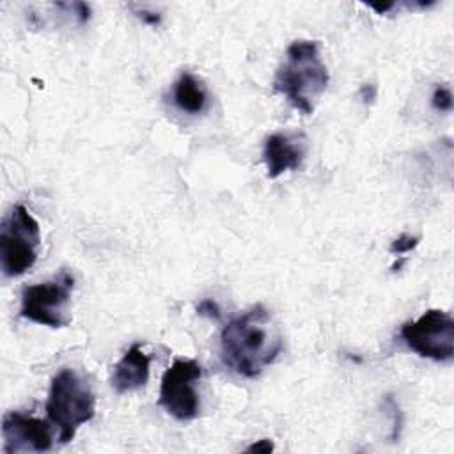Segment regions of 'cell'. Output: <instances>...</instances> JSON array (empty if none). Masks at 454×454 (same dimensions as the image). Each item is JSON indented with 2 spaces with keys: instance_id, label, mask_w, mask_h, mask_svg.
<instances>
[{
  "instance_id": "14",
  "label": "cell",
  "mask_w": 454,
  "mask_h": 454,
  "mask_svg": "<svg viewBox=\"0 0 454 454\" xmlns=\"http://www.w3.org/2000/svg\"><path fill=\"white\" fill-rule=\"evenodd\" d=\"M419 241H420V238L403 232L401 236H397V238L390 243V254H394V255L408 254V252H411V250L419 245Z\"/></svg>"
},
{
  "instance_id": "16",
  "label": "cell",
  "mask_w": 454,
  "mask_h": 454,
  "mask_svg": "<svg viewBox=\"0 0 454 454\" xmlns=\"http://www.w3.org/2000/svg\"><path fill=\"white\" fill-rule=\"evenodd\" d=\"M275 447H273V442L268 440V438H262V440H257L255 443L248 445L247 447V452H257V454H268L271 452Z\"/></svg>"
},
{
  "instance_id": "9",
  "label": "cell",
  "mask_w": 454,
  "mask_h": 454,
  "mask_svg": "<svg viewBox=\"0 0 454 454\" xmlns=\"http://www.w3.org/2000/svg\"><path fill=\"white\" fill-rule=\"evenodd\" d=\"M307 154V140L303 135L271 133L264 140L262 160L271 179L287 170H298Z\"/></svg>"
},
{
  "instance_id": "15",
  "label": "cell",
  "mask_w": 454,
  "mask_h": 454,
  "mask_svg": "<svg viewBox=\"0 0 454 454\" xmlns=\"http://www.w3.org/2000/svg\"><path fill=\"white\" fill-rule=\"evenodd\" d=\"M197 314L204 316L207 319H213V321H218L222 317V310H220L218 303L211 298H206L197 305Z\"/></svg>"
},
{
  "instance_id": "17",
  "label": "cell",
  "mask_w": 454,
  "mask_h": 454,
  "mask_svg": "<svg viewBox=\"0 0 454 454\" xmlns=\"http://www.w3.org/2000/svg\"><path fill=\"white\" fill-rule=\"evenodd\" d=\"M137 16L144 21V23H147V25H160V21H161V14L160 12H154V11H147V9H140V11H137Z\"/></svg>"
},
{
  "instance_id": "4",
  "label": "cell",
  "mask_w": 454,
  "mask_h": 454,
  "mask_svg": "<svg viewBox=\"0 0 454 454\" xmlns=\"http://www.w3.org/2000/svg\"><path fill=\"white\" fill-rule=\"evenodd\" d=\"M41 229L23 204H14L0 223V270L14 278L30 270L37 261Z\"/></svg>"
},
{
  "instance_id": "18",
  "label": "cell",
  "mask_w": 454,
  "mask_h": 454,
  "mask_svg": "<svg viewBox=\"0 0 454 454\" xmlns=\"http://www.w3.org/2000/svg\"><path fill=\"white\" fill-rule=\"evenodd\" d=\"M360 98L364 103H371L376 98V87L372 83H365L360 89Z\"/></svg>"
},
{
  "instance_id": "11",
  "label": "cell",
  "mask_w": 454,
  "mask_h": 454,
  "mask_svg": "<svg viewBox=\"0 0 454 454\" xmlns=\"http://www.w3.org/2000/svg\"><path fill=\"white\" fill-rule=\"evenodd\" d=\"M172 101L181 112L190 115H199L206 112L209 105V96L206 87L195 74L183 71L179 78L174 82Z\"/></svg>"
},
{
  "instance_id": "3",
  "label": "cell",
  "mask_w": 454,
  "mask_h": 454,
  "mask_svg": "<svg viewBox=\"0 0 454 454\" xmlns=\"http://www.w3.org/2000/svg\"><path fill=\"white\" fill-rule=\"evenodd\" d=\"M96 413V395L90 383L71 367H62L50 383L46 399V417L59 429V440L67 443L76 429L92 420Z\"/></svg>"
},
{
  "instance_id": "8",
  "label": "cell",
  "mask_w": 454,
  "mask_h": 454,
  "mask_svg": "<svg viewBox=\"0 0 454 454\" xmlns=\"http://www.w3.org/2000/svg\"><path fill=\"white\" fill-rule=\"evenodd\" d=\"M51 422L21 413L7 411L2 417L4 454L20 452H46L53 447Z\"/></svg>"
},
{
  "instance_id": "6",
  "label": "cell",
  "mask_w": 454,
  "mask_h": 454,
  "mask_svg": "<svg viewBox=\"0 0 454 454\" xmlns=\"http://www.w3.org/2000/svg\"><path fill=\"white\" fill-rule=\"evenodd\" d=\"M399 335L411 351L424 358L434 362L454 358V319L445 310H426L419 319L406 321Z\"/></svg>"
},
{
  "instance_id": "7",
  "label": "cell",
  "mask_w": 454,
  "mask_h": 454,
  "mask_svg": "<svg viewBox=\"0 0 454 454\" xmlns=\"http://www.w3.org/2000/svg\"><path fill=\"white\" fill-rule=\"evenodd\" d=\"M202 376V367L193 358H176L161 376L160 406L177 420H192L200 411L195 381Z\"/></svg>"
},
{
  "instance_id": "13",
  "label": "cell",
  "mask_w": 454,
  "mask_h": 454,
  "mask_svg": "<svg viewBox=\"0 0 454 454\" xmlns=\"http://www.w3.org/2000/svg\"><path fill=\"white\" fill-rule=\"evenodd\" d=\"M431 105L438 112H450L452 110V92L445 85L434 87L431 94Z\"/></svg>"
},
{
  "instance_id": "1",
  "label": "cell",
  "mask_w": 454,
  "mask_h": 454,
  "mask_svg": "<svg viewBox=\"0 0 454 454\" xmlns=\"http://www.w3.org/2000/svg\"><path fill=\"white\" fill-rule=\"evenodd\" d=\"M284 349V337L270 310L255 303L220 332L222 362L243 378H255Z\"/></svg>"
},
{
  "instance_id": "5",
  "label": "cell",
  "mask_w": 454,
  "mask_h": 454,
  "mask_svg": "<svg viewBox=\"0 0 454 454\" xmlns=\"http://www.w3.org/2000/svg\"><path fill=\"white\" fill-rule=\"evenodd\" d=\"M74 287V277L67 270H60L51 280L27 286L21 293L20 316L50 328H64L69 325V300Z\"/></svg>"
},
{
  "instance_id": "2",
  "label": "cell",
  "mask_w": 454,
  "mask_h": 454,
  "mask_svg": "<svg viewBox=\"0 0 454 454\" xmlns=\"http://www.w3.org/2000/svg\"><path fill=\"white\" fill-rule=\"evenodd\" d=\"M328 82V69L323 64L317 43L296 39L286 50L273 78V89L286 96L294 110L309 115L314 112L317 98L326 90Z\"/></svg>"
},
{
  "instance_id": "10",
  "label": "cell",
  "mask_w": 454,
  "mask_h": 454,
  "mask_svg": "<svg viewBox=\"0 0 454 454\" xmlns=\"http://www.w3.org/2000/svg\"><path fill=\"white\" fill-rule=\"evenodd\" d=\"M151 356L142 351L140 344H133L115 364L112 374V387L119 394L133 392L144 387L149 380Z\"/></svg>"
},
{
  "instance_id": "12",
  "label": "cell",
  "mask_w": 454,
  "mask_h": 454,
  "mask_svg": "<svg viewBox=\"0 0 454 454\" xmlns=\"http://www.w3.org/2000/svg\"><path fill=\"white\" fill-rule=\"evenodd\" d=\"M385 410L388 411V415L392 417V426H390V442H397L401 436V429H403V413L401 408L397 404V401L394 399V395L387 394L385 401H383Z\"/></svg>"
}]
</instances>
